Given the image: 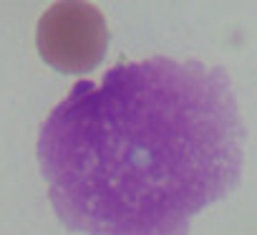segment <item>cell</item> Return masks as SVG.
<instances>
[{"label": "cell", "mask_w": 257, "mask_h": 235, "mask_svg": "<svg viewBox=\"0 0 257 235\" xmlns=\"http://www.w3.org/2000/svg\"><path fill=\"white\" fill-rule=\"evenodd\" d=\"M229 73L154 56L78 81L48 114L38 160L58 220L86 235H189L242 175Z\"/></svg>", "instance_id": "obj_1"}, {"label": "cell", "mask_w": 257, "mask_h": 235, "mask_svg": "<svg viewBox=\"0 0 257 235\" xmlns=\"http://www.w3.org/2000/svg\"><path fill=\"white\" fill-rule=\"evenodd\" d=\"M106 48V18L93 3L61 0L38 21V51L56 71L88 73L103 61Z\"/></svg>", "instance_id": "obj_2"}]
</instances>
